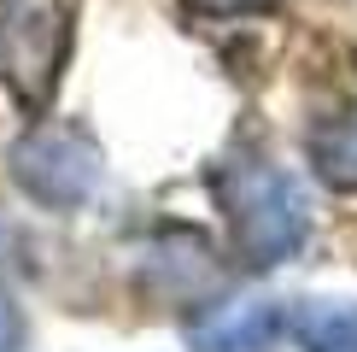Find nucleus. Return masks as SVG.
Listing matches in <instances>:
<instances>
[{"instance_id": "f257e3e1", "label": "nucleus", "mask_w": 357, "mask_h": 352, "mask_svg": "<svg viewBox=\"0 0 357 352\" xmlns=\"http://www.w3.org/2000/svg\"><path fill=\"white\" fill-rule=\"evenodd\" d=\"M211 188L222 200V217H229V247L246 270H275L305 247V235H310L305 194L275 159L234 153L217 165Z\"/></svg>"}, {"instance_id": "f03ea898", "label": "nucleus", "mask_w": 357, "mask_h": 352, "mask_svg": "<svg viewBox=\"0 0 357 352\" xmlns=\"http://www.w3.org/2000/svg\"><path fill=\"white\" fill-rule=\"evenodd\" d=\"M77 41V0H0V82L36 117L53 106Z\"/></svg>"}, {"instance_id": "7ed1b4c3", "label": "nucleus", "mask_w": 357, "mask_h": 352, "mask_svg": "<svg viewBox=\"0 0 357 352\" xmlns=\"http://www.w3.org/2000/svg\"><path fill=\"white\" fill-rule=\"evenodd\" d=\"M12 176L36 205L47 212H77L100 188V147L77 124H36L12 147Z\"/></svg>"}, {"instance_id": "20e7f679", "label": "nucleus", "mask_w": 357, "mask_h": 352, "mask_svg": "<svg viewBox=\"0 0 357 352\" xmlns=\"http://www.w3.org/2000/svg\"><path fill=\"white\" fill-rule=\"evenodd\" d=\"M287 329V311L281 300H222V305H205L199 317L188 323V346L193 352H270Z\"/></svg>"}, {"instance_id": "39448f33", "label": "nucleus", "mask_w": 357, "mask_h": 352, "mask_svg": "<svg viewBox=\"0 0 357 352\" xmlns=\"http://www.w3.org/2000/svg\"><path fill=\"white\" fill-rule=\"evenodd\" d=\"M310 170L334 188V194H357V112H334L310 129L305 141Z\"/></svg>"}, {"instance_id": "423d86ee", "label": "nucleus", "mask_w": 357, "mask_h": 352, "mask_svg": "<svg viewBox=\"0 0 357 352\" xmlns=\"http://www.w3.org/2000/svg\"><path fill=\"white\" fill-rule=\"evenodd\" d=\"M299 352H357V305L346 300H305L287 317Z\"/></svg>"}, {"instance_id": "0eeeda50", "label": "nucleus", "mask_w": 357, "mask_h": 352, "mask_svg": "<svg viewBox=\"0 0 357 352\" xmlns=\"http://www.w3.org/2000/svg\"><path fill=\"white\" fill-rule=\"evenodd\" d=\"M0 352H24V311L0 293Z\"/></svg>"}, {"instance_id": "6e6552de", "label": "nucleus", "mask_w": 357, "mask_h": 352, "mask_svg": "<svg viewBox=\"0 0 357 352\" xmlns=\"http://www.w3.org/2000/svg\"><path fill=\"white\" fill-rule=\"evenodd\" d=\"M193 12H211V18H222V12H264L275 6V0H188Z\"/></svg>"}]
</instances>
